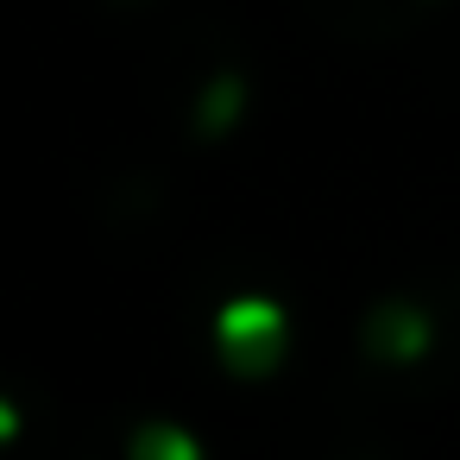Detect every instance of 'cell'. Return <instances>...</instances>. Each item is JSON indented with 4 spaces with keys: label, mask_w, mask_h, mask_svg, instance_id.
<instances>
[{
    "label": "cell",
    "mask_w": 460,
    "mask_h": 460,
    "mask_svg": "<svg viewBox=\"0 0 460 460\" xmlns=\"http://www.w3.org/2000/svg\"><path fill=\"white\" fill-rule=\"evenodd\" d=\"M284 347V315L278 303L265 296H234L221 315H215V353L234 366V372H265Z\"/></svg>",
    "instance_id": "6da1fadb"
},
{
    "label": "cell",
    "mask_w": 460,
    "mask_h": 460,
    "mask_svg": "<svg viewBox=\"0 0 460 460\" xmlns=\"http://www.w3.org/2000/svg\"><path fill=\"white\" fill-rule=\"evenodd\" d=\"M359 347H366V359H378V366H410V359L429 347V309H422V303H403V296L378 303V309L359 322Z\"/></svg>",
    "instance_id": "7a4b0ae2"
},
{
    "label": "cell",
    "mask_w": 460,
    "mask_h": 460,
    "mask_svg": "<svg viewBox=\"0 0 460 460\" xmlns=\"http://www.w3.org/2000/svg\"><path fill=\"white\" fill-rule=\"evenodd\" d=\"M127 454H133V460H202V447H196L183 429H171V422H146Z\"/></svg>",
    "instance_id": "3957f363"
},
{
    "label": "cell",
    "mask_w": 460,
    "mask_h": 460,
    "mask_svg": "<svg viewBox=\"0 0 460 460\" xmlns=\"http://www.w3.org/2000/svg\"><path fill=\"white\" fill-rule=\"evenodd\" d=\"M240 102H246V83H240V76H221V83L196 102V133H221V127H234Z\"/></svg>",
    "instance_id": "277c9868"
}]
</instances>
